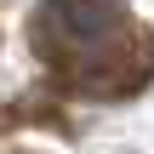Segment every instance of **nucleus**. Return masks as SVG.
<instances>
[{"mask_svg":"<svg viewBox=\"0 0 154 154\" xmlns=\"http://www.w3.org/2000/svg\"><path fill=\"white\" fill-rule=\"evenodd\" d=\"M29 40L51 80L80 97H131L154 74V34L126 11V0H40Z\"/></svg>","mask_w":154,"mask_h":154,"instance_id":"obj_1","label":"nucleus"},{"mask_svg":"<svg viewBox=\"0 0 154 154\" xmlns=\"http://www.w3.org/2000/svg\"><path fill=\"white\" fill-rule=\"evenodd\" d=\"M23 154H40V149H23Z\"/></svg>","mask_w":154,"mask_h":154,"instance_id":"obj_2","label":"nucleus"}]
</instances>
